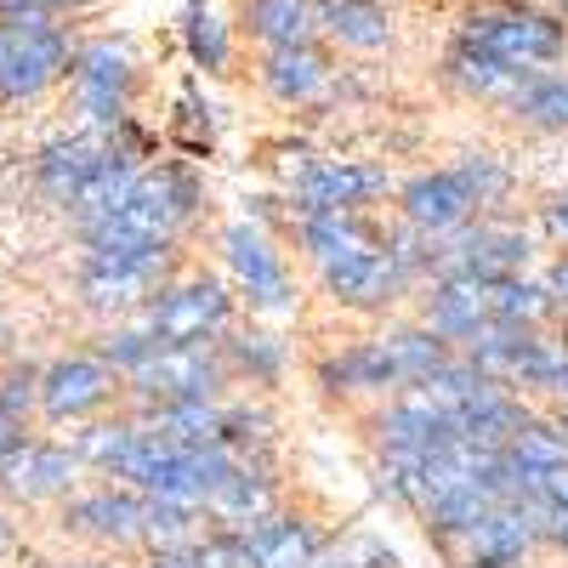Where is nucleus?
Instances as JSON below:
<instances>
[{"label":"nucleus","instance_id":"1","mask_svg":"<svg viewBox=\"0 0 568 568\" xmlns=\"http://www.w3.org/2000/svg\"><path fill=\"white\" fill-rule=\"evenodd\" d=\"M449 40L524 74L562 69L568 58V23L551 7H535V0H460Z\"/></svg>","mask_w":568,"mask_h":568},{"label":"nucleus","instance_id":"22","mask_svg":"<svg viewBox=\"0 0 568 568\" xmlns=\"http://www.w3.org/2000/svg\"><path fill=\"white\" fill-rule=\"evenodd\" d=\"M382 347H387V358H393V369H398L404 393H409V387H420V382H433V375L455 358V347H449V342H438L420 318L387 324V329H382Z\"/></svg>","mask_w":568,"mask_h":568},{"label":"nucleus","instance_id":"16","mask_svg":"<svg viewBox=\"0 0 568 568\" xmlns=\"http://www.w3.org/2000/svg\"><path fill=\"white\" fill-rule=\"evenodd\" d=\"M540 546L535 517L524 500H500L495 511H484L471 535L455 546V568H524V557Z\"/></svg>","mask_w":568,"mask_h":568},{"label":"nucleus","instance_id":"34","mask_svg":"<svg viewBox=\"0 0 568 568\" xmlns=\"http://www.w3.org/2000/svg\"><path fill=\"white\" fill-rule=\"evenodd\" d=\"M551 415V426H557V438H562V449H568V409H546Z\"/></svg>","mask_w":568,"mask_h":568},{"label":"nucleus","instance_id":"8","mask_svg":"<svg viewBox=\"0 0 568 568\" xmlns=\"http://www.w3.org/2000/svg\"><path fill=\"white\" fill-rule=\"evenodd\" d=\"M109 409H125V382L103 358L80 347L40 364V404H34L40 426H85V420H103Z\"/></svg>","mask_w":568,"mask_h":568},{"label":"nucleus","instance_id":"12","mask_svg":"<svg viewBox=\"0 0 568 568\" xmlns=\"http://www.w3.org/2000/svg\"><path fill=\"white\" fill-rule=\"evenodd\" d=\"M369 426H375V455H382V460H404V466H420V460H433V455H444L455 444L449 415L426 393H415V387L387 398V404H375Z\"/></svg>","mask_w":568,"mask_h":568},{"label":"nucleus","instance_id":"25","mask_svg":"<svg viewBox=\"0 0 568 568\" xmlns=\"http://www.w3.org/2000/svg\"><path fill=\"white\" fill-rule=\"evenodd\" d=\"M85 353H91V358H103V364L120 375V382H125V375L142 369L160 347H154L149 329H142V318H120V324H103V329H98V342H91Z\"/></svg>","mask_w":568,"mask_h":568},{"label":"nucleus","instance_id":"28","mask_svg":"<svg viewBox=\"0 0 568 568\" xmlns=\"http://www.w3.org/2000/svg\"><path fill=\"white\" fill-rule=\"evenodd\" d=\"M34 438V420H23V415H7V409H0V466H7L23 444Z\"/></svg>","mask_w":568,"mask_h":568},{"label":"nucleus","instance_id":"2","mask_svg":"<svg viewBox=\"0 0 568 568\" xmlns=\"http://www.w3.org/2000/svg\"><path fill=\"white\" fill-rule=\"evenodd\" d=\"M176 273H182L176 245H125V240H109V245H85L74 291H80L85 313L120 324V318H136Z\"/></svg>","mask_w":568,"mask_h":568},{"label":"nucleus","instance_id":"7","mask_svg":"<svg viewBox=\"0 0 568 568\" xmlns=\"http://www.w3.org/2000/svg\"><path fill=\"white\" fill-rule=\"evenodd\" d=\"M233 393V375L222 358V342L205 347H160L142 369L125 375V409L149 415L171 404H222Z\"/></svg>","mask_w":568,"mask_h":568},{"label":"nucleus","instance_id":"10","mask_svg":"<svg viewBox=\"0 0 568 568\" xmlns=\"http://www.w3.org/2000/svg\"><path fill=\"white\" fill-rule=\"evenodd\" d=\"M74 489H85V466L74 444L34 433L7 466H0V506L7 511H58Z\"/></svg>","mask_w":568,"mask_h":568},{"label":"nucleus","instance_id":"11","mask_svg":"<svg viewBox=\"0 0 568 568\" xmlns=\"http://www.w3.org/2000/svg\"><path fill=\"white\" fill-rule=\"evenodd\" d=\"M398 194L387 165L375 160H313L291 182V216H318V211H375Z\"/></svg>","mask_w":568,"mask_h":568},{"label":"nucleus","instance_id":"20","mask_svg":"<svg viewBox=\"0 0 568 568\" xmlns=\"http://www.w3.org/2000/svg\"><path fill=\"white\" fill-rule=\"evenodd\" d=\"M222 358H227V375L233 387H256V393H273L284 387V375H291V342L278 336L267 324H233L222 336Z\"/></svg>","mask_w":568,"mask_h":568},{"label":"nucleus","instance_id":"14","mask_svg":"<svg viewBox=\"0 0 568 568\" xmlns=\"http://www.w3.org/2000/svg\"><path fill=\"white\" fill-rule=\"evenodd\" d=\"M256 85L278 109H318L342 91V63L324 40L284 45V52H256Z\"/></svg>","mask_w":568,"mask_h":568},{"label":"nucleus","instance_id":"35","mask_svg":"<svg viewBox=\"0 0 568 568\" xmlns=\"http://www.w3.org/2000/svg\"><path fill=\"white\" fill-rule=\"evenodd\" d=\"M551 12H557V18L568 23V0H551Z\"/></svg>","mask_w":568,"mask_h":568},{"label":"nucleus","instance_id":"5","mask_svg":"<svg viewBox=\"0 0 568 568\" xmlns=\"http://www.w3.org/2000/svg\"><path fill=\"white\" fill-rule=\"evenodd\" d=\"M136 318L154 336V347H205L240 324V296H233L227 278L194 267V273H176Z\"/></svg>","mask_w":568,"mask_h":568},{"label":"nucleus","instance_id":"36","mask_svg":"<svg viewBox=\"0 0 568 568\" xmlns=\"http://www.w3.org/2000/svg\"><path fill=\"white\" fill-rule=\"evenodd\" d=\"M0 63H7V40H0Z\"/></svg>","mask_w":568,"mask_h":568},{"label":"nucleus","instance_id":"24","mask_svg":"<svg viewBox=\"0 0 568 568\" xmlns=\"http://www.w3.org/2000/svg\"><path fill=\"white\" fill-rule=\"evenodd\" d=\"M182 45H187V63L194 69L233 74V34L211 12V0H182Z\"/></svg>","mask_w":568,"mask_h":568},{"label":"nucleus","instance_id":"27","mask_svg":"<svg viewBox=\"0 0 568 568\" xmlns=\"http://www.w3.org/2000/svg\"><path fill=\"white\" fill-rule=\"evenodd\" d=\"M540 240L568 251V187H562V194H546V205H540Z\"/></svg>","mask_w":568,"mask_h":568},{"label":"nucleus","instance_id":"15","mask_svg":"<svg viewBox=\"0 0 568 568\" xmlns=\"http://www.w3.org/2000/svg\"><path fill=\"white\" fill-rule=\"evenodd\" d=\"M415 318L460 353L478 329H489V284L484 278H449V273L426 278L415 291Z\"/></svg>","mask_w":568,"mask_h":568},{"label":"nucleus","instance_id":"4","mask_svg":"<svg viewBox=\"0 0 568 568\" xmlns=\"http://www.w3.org/2000/svg\"><path fill=\"white\" fill-rule=\"evenodd\" d=\"M216 251L227 262V278H233V296L251 307V318H291L296 302H302V284H296V267H291V251L284 240L256 222V216H240L216 233Z\"/></svg>","mask_w":568,"mask_h":568},{"label":"nucleus","instance_id":"32","mask_svg":"<svg viewBox=\"0 0 568 568\" xmlns=\"http://www.w3.org/2000/svg\"><path fill=\"white\" fill-rule=\"evenodd\" d=\"M40 568H125L114 557H69V562H40Z\"/></svg>","mask_w":568,"mask_h":568},{"label":"nucleus","instance_id":"3","mask_svg":"<svg viewBox=\"0 0 568 568\" xmlns=\"http://www.w3.org/2000/svg\"><path fill=\"white\" fill-rule=\"evenodd\" d=\"M0 40H7V63H0V109H29L45 91H58L74 63V34L63 18H45L18 0H0Z\"/></svg>","mask_w":568,"mask_h":568},{"label":"nucleus","instance_id":"33","mask_svg":"<svg viewBox=\"0 0 568 568\" xmlns=\"http://www.w3.org/2000/svg\"><path fill=\"white\" fill-rule=\"evenodd\" d=\"M12 546H18V524H12V511L0 506V557H7Z\"/></svg>","mask_w":568,"mask_h":568},{"label":"nucleus","instance_id":"19","mask_svg":"<svg viewBox=\"0 0 568 568\" xmlns=\"http://www.w3.org/2000/svg\"><path fill=\"white\" fill-rule=\"evenodd\" d=\"M98 154H103V136H91V131H63V136H52V142H40V154L29 160L34 194H40L45 205L69 211V200L80 194V182L91 176Z\"/></svg>","mask_w":568,"mask_h":568},{"label":"nucleus","instance_id":"30","mask_svg":"<svg viewBox=\"0 0 568 568\" xmlns=\"http://www.w3.org/2000/svg\"><path fill=\"white\" fill-rule=\"evenodd\" d=\"M18 7H34V12H45V18H80V12H91V7H103V0H18Z\"/></svg>","mask_w":568,"mask_h":568},{"label":"nucleus","instance_id":"29","mask_svg":"<svg viewBox=\"0 0 568 568\" xmlns=\"http://www.w3.org/2000/svg\"><path fill=\"white\" fill-rule=\"evenodd\" d=\"M546 291H551V302H557V313H562L557 329H568V251L551 256V267H546Z\"/></svg>","mask_w":568,"mask_h":568},{"label":"nucleus","instance_id":"6","mask_svg":"<svg viewBox=\"0 0 568 568\" xmlns=\"http://www.w3.org/2000/svg\"><path fill=\"white\" fill-rule=\"evenodd\" d=\"M74 103L85 114V131L91 136H109L131 120V103L142 91V58L125 34H98V40H80L74 45V63H69V80Z\"/></svg>","mask_w":568,"mask_h":568},{"label":"nucleus","instance_id":"21","mask_svg":"<svg viewBox=\"0 0 568 568\" xmlns=\"http://www.w3.org/2000/svg\"><path fill=\"white\" fill-rule=\"evenodd\" d=\"M233 29H240L256 52L318 45V7L313 0H240V7H233Z\"/></svg>","mask_w":568,"mask_h":568},{"label":"nucleus","instance_id":"9","mask_svg":"<svg viewBox=\"0 0 568 568\" xmlns=\"http://www.w3.org/2000/svg\"><path fill=\"white\" fill-rule=\"evenodd\" d=\"M52 529H58V540L80 546L85 557H125L142 546V495H131L120 484L74 489L52 511Z\"/></svg>","mask_w":568,"mask_h":568},{"label":"nucleus","instance_id":"17","mask_svg":"<svg viewBox=\"0 0 568 568\" xmlns=\"http://www.w3.org/2000/svg\"><path fill=\"white\" fill-rule=\"evenodd\" d=\"M313 7H318V40H329L336 52L375 58L398 45L393 0H313Z\"/></svg>","mask_w":568,"mask_h":568},{"label":"nucleus","instance_id":"13","mask_svg":"<svg viewBox=\"0 0 568 568\" xmlns=\"http://www.w3.org/2000/svg\"><path fill=\"white\" fill-rule=\"evenodd\" d=\"M398 216L409 233H420V240H449V233L471 227L484 211L478 200H471V187L455 165H438V171H415L409 182H398Z\"/></svg>","mask_w":568,"mask_h":568},{"label":"nucleus","instance_id":"26","mask_svg":"<svg viewBox=\"0 0 568 568\" xmlns=\"http://www.w3.org/2000/svg\"><path fill=\"white\" fill-rule=\"evenodd\" d=\"M455 171L466 176V187H471V200H478L484 216L500 211V205L511 200V171H506V160H495V154H484V149H471V154L455 160Z\"/></svg>","mask_w":568,"mask_h":568},{"label":"nucleus","instance_id":"31","mask_svg":"<svg viewBox=\"0 0 568 568\" xmlns=\"http://www.w3.org/2000/svg\"><path fill=\"white\" fill-rule=\"evenodd\" d=\"M136 568H205V562L194 546V551H149V557H136Z\"/></svg>","mask_w":568,"mask_h":568},{"label":"nucleus","instance_id":"23","mask_svg":"<svg viewBox=\"0 0 568 568\" xmlns=\"http://www.w3.org/2000/svg\"><path fill=\"white\" fill-rule=\"evenodd\" d=\"M506 120L517 131H535V136H568V69L529 74V85L517 91V103L506 109Z\"/></svg>","mask_w":568,"mask_h":568},{"label":"nucleus","instance_id":"18","mask_svg":"<svg viewBox=\"0 0 568 568\" xmlns=\"http://www.w3.org/2000/svg\"><path fill=\"white\" fill-rule=\"evenodd\" d=\"M438 80L455 91L460 103H484V109H495V114H506V109L517 103V91L529 85L524 69H506V63H495V58H484V52H471V45H455V40L444 45Z\"/></svg>","mask_w":568,"mask_h":568}]
</instances>
